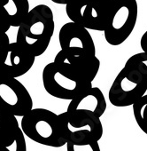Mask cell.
<instances>
[{
	"mask_svg": "<svg viewBox=\"0 0 147 151\" xmlns=\"http://www.w3.org/2000/svg\"><path fill=\"white\" fill-rule=\"evenodd\" d=\"M18 28L16 42L29 49L36 57L44 54L55 29L52 10L43 4L33 7Z\"/></svg>",
	"mask_w": 147,
	"mask_h": 151,
	"instance_id": "1",
	"label": "cell"
},
{
	"mask_svg": "<svg viewBox=\"0 0 147 151\" xmlns=\"http://www.w3.org/2000/svg\"><path fill=\"white\" fill-rule=\"evenodd\" d=\"M21 127L29 139L38 144L51 147H61L66 144L59 115L49 109H32L21 116Z\"/></svg>",
	"mask_w": 147,
	"mask_h": 151,
	"instance_id": "2",
	"label": "cell"
},
{
	"mask_svg": "<svg viewBox=\"0 0 147 151\" xmlns=\"http://www.w3.org/2000/svg\"><path fill=\"white\" fill-rule=\"evenodd\" d=\"M62 132L67 141L76 146H90L103 136L100 117L85 111H66L59 115Z\"/></svg>",
	"mask_w": 147,
	"mask_h": 151,
	"instance_id": "3",
	"label": "cell"
},
{
	"mask_svg": "<svg viewBox=\"0 0 147 151\" xmlns=\"http://www.w3.org/2000/svg\"><path fill=\"white\" fill-rule=\"evenodd\" d=\"M137 16L136 0H113L104 29L106 41L113 46L123 44L132 34Z\"/></svg>",
	"mask_w": 147,
	"mask_h": 151,
	"instance_id": "4",
	"label": "cell"
},
{
	"mask_svg": "<svg viewBox=\"0 0 147 151\" xmlns=\"http://www.w3.org/2000/svg\"><path fill=\"white\" fill-rule=\"evenodd\" d=\"M42 80L47 93L66 101L73 100L92 86V82L76 77L55 61L45 65L42 73Z\"/></svg>",
	"mask_w": 147,
	"mask_h": 151,
	"instance_id": "5",
	"label": "cell"
},
{
	"mask_svg": "<svg viewBox=\"0 0 147 151\" xmlns=\"http://www.w3.org/2000/svg\"><path fill=\"white\" fill-rule=\"evenodd\" d=\"M147 91V80L136 67L125 63L118 73L108 93V99L114 107L132 106Z\"/></svg>",
	"mask_w": 147,
	"mask_h": 151,
	"instance_id": "6",
	"label": "cell"
},
{
	"mask_svg": "<svg viewBox=\"0 0 147 151\" xmlns=\"http://www.w3.org/2000/svg\"><path fill=\"white\" fill-rule=\"evenodd\" d=\"M113 0H72L66 5L69 20L90 30L104 31Z\"/></svg>",
	"mask_w": 147,
	"mask_h": 151,
	"instance_id": "7",
	"label": "cell"
},
{
	"mask_svg": "<svg viewBox=\"0 0 147 151\" xmlns=\"http://www.w3.org/2000/svg\"><path fill=\"white\" fill-rule=\"evenodd\" d=\"M0 106L16 116H23L33 109V100L17 78L0 73Z\"/></svg>",
	"mask_w": 147,
	"mask_h": 151,
	"instance_id": "8",
	"label": "cell"
},
{
	"mask_svg": "<svg viewBox=\"0 0 147 151\" xmlns=\"http://www.w3.org/2000/svg\"><path fill=\"white\" fill-rule=\"evenodd\" d=\"M61 50L74 56L95 57L96 46L88 29L74 22L65 23L59 33Z\"/></svg>",
	"mask_w": 147,
	"mask_h": 151,
	"instance_id": "9",
	"label": "cell"
},
{
	"mask_svg": "<svg viewBox=\"0 0 147 151\" xmlns=\"http://www.w3.org/2000/svg\"><path fill=\"white\" fill-rule=\"evenodd\" d=\"M36 56L18 42L10 43L0 52V73L19 78L33 67Z\"/></svg>",
	"mask_w": 147,
	"mask_h": 151,
	"instance_id": "10",
	"label": "cell"
},
{
	"mask_svg": "<svg viewBox=\"0 0 147 151\" xmlns=\"http://www.w3.org/2000/svg\"><path fill=\"white\" fill-rule=\"evenodd\" d=\"M54 61L76 77L90 82H93L100 68V60L97 56H74L63 50L56 54Z\"/></svg>",
	"mask_w": 147,
	"mask_h": 151,
	"instance_id": "11",
	"label": "cell"
},
{
	"mask_svg": "<svg viewBox=\"0 0 147 151\" xmlns=\"http://www.w3.org/2000/svg\"><path fill=\"white\" fill-rule=\"evenodd\" d=\"M16 117L0 106V146L9 151H27L25 134Z\"/></svg>",
	"mask_w": 147,
	"mask_h": 151,
	"instance_id": "12",
	"label": "cell"
},
{
	"mask_svg": "<svg viewBox=\"0 0 147 151\" xmlns=\"http://www.w3.org/2000/svg\"><path fill=\"white\" fill-rule=\"evenodd\" d=\"M107 103L102 91L98 87H93L83 92L70 101L67 111H85L101 117L106 112Z\"/></svg>",
	"mask_w": 147,
	"mask_h": 151,
	"instance_id": "13",
	"label": "cell"
},
{
	"mask_svg": "<svg viewBox=\"0 0 147 151\" xmlns=\"http://www.w3.org/2000/svg\"><path fill=\"white\" fill-rule=\"evenodd\" d=\"M29 11V0H0V14L12 27H19Z\"/></svg>",
	"mask_w": 147,
	"mask_h": 151,
	"instance_id": "14",
	"label": "cell"
},
{
	"mask_svg": "<svg viewBox=\"0 0 147 151\" xmlns=\"http://www.w3.org/2000/svg\"><path fill=\"white\" fill-rule=\"evenodd\" d=\"M132 108L133 115L137 125L142 132L147 135V93L135 102L132 105Z\"/></svg>",
	"mask_w": 147,
	"mask_h": 151,
	"instance_id": "15",
	"label": "cell"
},
{
	"mask_svg": "<svg viewBox=\"0 0 147 151\" xmlns=\"http://www.w3.org/2000/svg\"><path fill=\"white\" fill-rule=\"evenodd\" d=\"M126 64L137 68L143 74L147 80V52H146L143 51L142 52H138L132 55L128 59Z\"/></svg>",
	"mask_w": 147,
	"mask_h": 151,
	"instance_id": "16",
	"label": "cell"
},
{
	"mask_svg": "<svg viewBox=\"0 0 147 151\" xmlns=\"http://www.w3.org/2000/svg\"><path fill=\"white\" fill-rule=\"evenodd\" d=\"M11 24L9 23V22L4 17L0 14V34H4L6 33L10 28H11Z\"/></svg>",
	"mask_w": 147,
	"mask_h": 151,
	"instance_id": "17",
	"label": "cell"
},
{
	"mask_svg": "<svg viewBox=\"0 0 147 151\" xmlns=\"http://www.w3.org/2000/svg\"><path fill=\"white\" fill-rule=\"evenodd\" d=\"M10 39L9 37L7 36L6 33L0 34V52L4 50L9 44H10Z\"/></svg>",
	"mask_w": 147,
	"mask_h": 151,
	"instance_id": "18",
	"label": "cell"
},
{
	"mask_svg": "<svg viewBox=\"0 0 147 151\" xmlns=\"http://www.w3.org/2000/svg\"><path fill=\"white\" fill-rule=\"evenodd\" d=\"M140 46L143 52H147V30L143 34V36L140 39Z\"/></svg>",
	"mask_w": 147,
	"mask_h": 151,
	"instance_id": "19",
	"label": "cell"
},
{
	"mask_svg": "<svg viewBox=\"0 0 147 151\" xmlns=\"http://www.w3.org/2000/svg\"><path fill=\"white\" fill-rule=\"evenodd\" d=\"M90 147H91V149L93 151H100V147H99V144H98V140L94 141L92 143L90 144Z\"/></svg>",
	"mask_w": 147,
	"mask_h": 151,
	"instance_id": "20",
	"label": "cell"
},
{
	"mask_svg": "<svg viewBox=\"0 0 147 151\" xmlns=\"http://www.w3.org/2000/svg\"><path fill=\"white\" fill-rule=\"evenodd\" d=\"M51 1L55 4H58V5H65L66 6V4L71 2L72 0H51Z\"/></svg>",
	"mask_w": 147,
	"mask_h": 151,
	"instance_id": "21",
	"label": "cell"
},
{
	"mask_svg": "<svg viewBox=\"0 0 147 151\" xmlns=\"http://www.w3.org/2000/svg\"><path fill=\"white\" fill-rule=\"evenodd\" d=\"M66 146H67V148H66L67 151H75V148H74V147H75L76 145L74 144V143H72L70 141H67L66 142Z\"/></svg>",
	"mask_w": 147,
	"mask_h": 151,
	"instance_id": "22",
	"label": "cell"
},
{
	"mask_svg": "<svg viewBox=\"0 0 147 151\" xmlns=\"http://www.w3.org/2000/svg\"><path fill=\"white\" fill-rule=\"evenodd\" d=\"M0 151H9V150H8V148H6L5 147L0 146Z\"/></svg>",
	"mask_w": 147,
	"mask_h": 151,
	"instance_id": "23",
	"label": "cell"
}]
</instances>
